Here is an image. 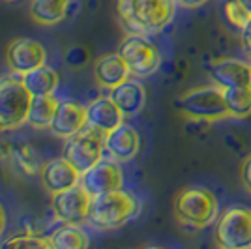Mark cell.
Here are the masks:
<instances>
[{
  "label": "cell",
  "instance_id": "cell-1",
  "mask_svg": "<svg viewBox=\"0 0 251 249\" xmlns=\"http://www.w3.org/2000/svg\"><path fill=\"white\" fill-rule=\"evenodd\" d=\"M176 0H116V13L129 34H157L175 19Z\"/></svg>",
  "mask_w": 251,
  "mask_h": 249
},
{
  "label": "cell",
  "instance_id": "cell-2",
  "mask_svg": "<svg viewBox=\"0 0 251 249\" xmlns=\"http://www.w3.org/2000/svg\"><path fill=\"white\" fill-rule=\"evenodd\" d=\"M139 200L126 189H115L101 195H94L88 212V223L98 230H113L126 225L139 214Z\"/></svg>",
  "mask_w": 251,
  "mask_h": 249
},
{
  "label": "cell",
  "instance_id": "cell-3",
  "mask_svg": "<svg viewBox=\"0 0 251 249\" xmlns=\"http://www.w3.org/2000/svg\"><path fill=\"white\" fill-rule=\"evenodd\" d=\"M176 109L182 116L195 122H220L232 118L223 90L220 86H197L184 92L176 100Z\"/></svg>",
  "mask_w": 251,
  "mask_h": 249
},
{
  "label": "cell",
  "instance_id": "cell-4",
  "mask_svg": "<svg viewBox=\"0 0 251 249\" xmlns=\"http://www.w3.org/2000/svg\"><path fill=\"white\" fill-rule=\"evenodd\" d=\"M178 223L193 228H204L218 219V199L204 187H184L173 202Z\"/></svg>",
  "mask_w": 251,
  "mask_h": 249
},
{
  "label": "cell",
  "instance_id": "cell-5",
  "mask_svg": "<svg viewBox=\"0 0 251 249\" xmlns=\"http://www.w3.org/2000/svg\"><path fill=\"white\" fill-rule=\"evenodd\" d=\"M32 94L26 90L21 75L0 77V131H13L28 122Z\"/></svg>",
  "mask_w": 251,
  "mask_h": 249
},
{
  "label": "cell",
  "instance_id": "cell-6",
  "mask_svg": "<svg viewBox=\"0 0 251 249\" xmlns=\"http://www.w3.org/2000/svg\"><path fill=\"white\" fill-rule=\"evenodd\" d=\"M105 135L103 131L96 129L92 125H86L79 133L68 137L62 148V157L83 174L92 165H96L105 150Z\"/></svg>",
  "mask_w": 251,
  "mask_h": 249
},
{
  "label": "cell",
  "instance_id": "cell-7",
  "mask_svg": "<svg viewBox=\"0 0 251 249\" xmlns=\"http://www.w3.org/2000/svg\"><path fill=\"white\" fill-rule=\"evenodd\" d=\"M216 244L223 249L251 248V210L244 206L227 208L216 225Z\"/></svg>",
  "mask_w": 251,
  "mask_h": 249
},
{
  "label": "cell",
  "instance_id": "cell-8",
  "mask_svg": "<svg viewBox=\"0 0 251 249\" xmlns=\"http://www.w3.org/2000/svg\"><path fill=\"white\" fill-rule=\"evenodd\" d=\"M118 54L122 56L127 70L135 77H148L159 70L161 54L152 42L141 34H127L118 45Z\"/></svg>",
  "mask_w": 251,
  "mask_h": 249
},
{
  "label": "cell",
  "instance_id": "cell-9",
  "mask_svg": "<svg viewBox=\"0 0 251 249\" xmlns=\"http://www.w3.org/2000/svg\"><path fill=\"white\" fill-rule=\"evenodd\" d=\"M90 202L92 195L84 189L83 184H77L51 195L52 214L62 223H77V225L84 223L88 219Z\"/></svg>",
  "mask_w": 251,
  "mask_h": 249
},
{
  "label": "cell",
  "instance_id": "cell-10",
  "mask_svg": "<svg viewBox=\"0 0 251 249\" xmlns=\"http://www.w3.org/2000/svg\"><path fill=\"white\" fill-rule=\"evenodd\" d=\"M47 62V51L40 42L30 38H17L6 49V64L15 75H25Z\"/></svg>",
  "mask_w": 251,
  "mask_h": 249
},
{
  "label": "cell",
  "instance_id": "cell-11",
  "mask_svg": "<svg viewBox=\"0 0 251 249\" xmlns=\"http://www.w3.org/2000/svg\"><path fill=\"white\" fill-rule=\"evenodd\" d=\"M81 184L83 187L94 197L101 195L107 191L120 189L124 184V174L120 169V161H116L109 156V159H100L96 165H92L88 171L81 174Z\"/></svg>",
  "mask_w": 251,
  "mask_h": 249
},
{
  "label": "cell",
  "instance_id": "cell-12",
  "mask_svg": "<svg viewBox=\"0 0 251 249\" xmlns=\"http://www.w3.org/2000/svg\"><path fill=\"white\" fill-rule=\"evenodd\" d=\"M88 125V118H86V107H83L77 101H70V100H64L58 103V109L54 113L51 125V133L54 137H60V139H68V137L79 133L81 129H84Z\"/></svg>",
  "mask_w": 251,
  "mask_h": 249
},
{
  "label": "cell",
  "instance_id": "cell-13",
  "mask_svg": "<svg viewBox=\"0 0 251 249\" xmlns=\"http://www.w3.org/2000/svg\"><path fill=\"white\" fill-rule=\"evenodd\" d=\"M208 75L220 88H242L251 84V64L234 58H221L210 66Z\"/></svg>",
  "mask_w": 251,
  "mask_h": 249
},
{
  "label": "cell",
  "instance_id": "cell-14",
  "mask_svg": "<svg viewBox=\"0 0 251 249\" xmlns=\"http://www.w3.org/2000/svg\"><path fill=\"white\" fill-rule=\"evenodd\" d=\"M139 148H141V137L131 125L124 122L105 135V152L120 163L135 159Z\"/></svg>",
  "mask_w": 251,
  "mask_h": 249
},
{
  "label": "cell",
  "instance_id": "cell-15",
  "mask_svg": "<svg viewBox=\"0 0 251 249\" xmlns=\"http://www.w3.org/2000/svg\"><path fill=\"white\" fill-rule=\"evenodd\" d=\"M40 178H42L43 187L51 195L81 184V173L64 157H56V159L47 161L40 171Z\"/></svg>",
  "mask_w": 251,
  "mask_h": 249
},
{
  "label": "cell",
  "instance_id": "cell-16",
  "mask_svg": "<svg viewBox=\"0 0 251 249\" xmlns=\"http://www.w3.org/2000/svg\"><path fill=\"white\" fill-rule=\"evenodd\" d=\"M109 98L118 105V109L122 111L126 118H133L145 109L147 103V90L139 81H129L126 79L122 84L115 86Z\"/></svg>",
  "mask_w": 251,
  "mask_h": 249
},
{
  "label": "cell",
  "instance_id": "cell-17",
  "mask_svg": "<svg viewBox=\"0 0 251 249\" xmlns=\"http://www.w3.org/2000/svg\"><path fill=\"white\" fill-rule=\"evenodd\" d=\"M86 118H88V125L103 133H109L124 122L126 116L118 109V105L107 96V98H98L86 107Z\"/></svg>",
  "mask_w": 251,
  "mask_h": 249
},
{
  "label": "cell",
  "instance_id": "cell-18",
  "mask_svg": "<svg viewBox=\"0 0 251 249\" xmlns=\"http://www.w3.org/2000/svg\"><path fill=\"white\" fill-rule=\"evenodd\" d=\"M131 73L118 52L101 54L94 64V79L96 83L103 88L113 90L115 86L122 84Z\"/></svg>",
  "mask_w": 251,
  "mask_h": 249
},
{
  "label": "cell",
  "instance_id": "cell-19",
  "mask_svg": "<svg viewBox=\"0 0 251 249\" xmlns=\"http://www.w3.org/2000/svg\"><path fill=\"white\" fill-rule=\"evenodd\" d=\"M72 0H30V17L42 26L58 25L66 17Z\"/></svg>",
  "mask_w": 251,
  "mask_h": 249
},
{
  "label": "cell",
  "instance_id": "cell-20",
  "mask_svg": "<svg viewBox=\"0 0 251 249\" xmlns=\"http://www.w3.org/2000/svg\"><path fill=\"white\" fill-rule=\"evenodd\" d=\"M60 100L54 94L45 96H32L30 111H28V124L36 129H47L51 125L54 113L58 109Z\"/></svg>",
  "mask_w": 251,
  "mask_h": 249
},
{
  "label": "cell",
  "instance_id": "cell-21",
  "mask_svg": "<svg viewBox=\"0 0 251 249\" xmlns=\"http://www.w3.org/2000/svg\"><path fill=\"white\" fill-rule=\"evenodd\" d=\"M49 238L54 249H86L90 246L88 234L77 223H62Z\"/></svg>",
  "mask_w": 251,
  "mask_h": 249
},
{
  "label": "cell",
  "instance_id": "cell-22",
  "mask_svg": "<svg viewBox=\"0 0 251 249\" xmlns=\"http://www.w3.org/2000/svg\"><path fill=\"white\" fill-rule=\"evenodd\" d=\"M23 83L26 86V90L32 96H45V94H54L58 86V73L51 70L49 66L36 68L32 72L21 75Z\"/></svg>",
  "mask_w": 251,
  "mask_h": 249
},
{
  "label": "cell",
  "instance_id": "cell-23",
  "mask_svg": "<svg viewBox=\"0 0 251 249\" xmlns=\"http://www.w3.org/2000/svg\"><path fill=\"white\" fill-rule=\"evenodd\" d=\"M225 103L232 118H246L251 114V86L242 88H221Z\"/></svg>",
  "mask_w": 251,
  "mask_h": 249
},
{
  "label": "cell",
  "instance_id": "cell-24",
  "mask_svg": "<svg viewBox=\"0 0 251 249\" xmlns=\"http://www.w3.org/2000/svg\"><path fill=\"white\" fill-rule=\"evenodd\" d=\"M11 157L15 161L17 169L26 176L40 174L42 167H40V156L30 145H21L17 148H11Z\"/></svg>",
  "mask_w": 251,
  "mask_h": 249
},
{
  "label": "cell",
  "instance_id": "cell-25",
  "mask_svg": "<svg viewBox=\"0 0 251 249\" xmlns=\"http://www.w3.org/2000/svg\"><path fill=\"white\" fill-rule=\"evenodd\" d=\"M225 19L229 21L230 26L244 30L246 25L250 23L251 13L242 6L238 0H227V4H225Z\"/></svg>",
  "mask_w": 251,
  "mask_h": 249
},
{
  "label": "cell",
  "instance_id": "cell-26",
  "mask_svg": "<svg viewBox=\"0 0 251 249\" xmlns=\"http://www.w3.org/2000/svg\"><path fill=\"white\" fill-rule=\"evenodd\" d=\"M4 246H13V248H52L49 236L34 234V232L15 234V236H11V238L6 240Z\"/></svg>",
  "mask_w": 251,
  "mask_h": 249
},
{
  "label": "cell",
  "instance_id": "cell-27",
  "mask_svg": "<svg viewBox=\"0 0 251 249\" xmlns=\"http://www.w3.org/2000/svg\"><path fill=\"white\" fill-rule=\"evenodd\" d=\"M240 182L242 186L251 193V156L246 157L240 167Z\"/></svg>",
  "mask_w": 251,
  "mask_h": 249
},
{
  "label": "cell",
  "instance_id": "cell-28",
  "mask_svg": "<svg viewBox=\"0 0 251 249\" xmlns=\"http://www.w3.org/2000/svg\"><path fill=\"white\" fill-rule=\"evenodd\" d=\"M242 42H244V47H246V51L251 54V19H250V23L246 25V28L242 30Z\"/></svg>",
  "mask_w": 251,
  "mask_h": 249
},
{
  "label": "cell",
  "instance_id": "cell-29",
  "mask_svg": "<svg viewBox=\"0 0 251 249\" xmlns=\"http://www.w3.org/2000/svg\"><path fill=\"white\" fill-rule=\"evenodd\" d=\"M206 0H176V4H180L182 8H188V10H193V8H199L202 6Z\"/></svg>",
  "mask_w": 251,
  "mask_h": 249
},
{
  "label": "cell",
  "instance_id": "cell-30",
  "mask_svg": "<svg viewBox=\"0 0 251 249\" xmlns=\"http://www.w3.org/2000/svg\"><path fill=\"white\" fill-rule=\"evenodd\" d=\"M8 156H11V148H8V146H4L2 143H0V161L6 159Z\"/></svg>",
  "mask_w": 251,
  "mask_h": 249
},
{
  "label": "cell",
  "instance_id": "cell-31",
  "mask_svg": "<svg viewBox=\"0 0 251 249\" xmlns=\"http://www.w3.org/2000/svg\"><path fill=\"white\" fill-rule=\"evenodd\" d=\"M4 228H6V212H4V208L0 204V234L4 232Z\"/></svg>",
  "mask_w": 251,
  "mask_h": 249
},
{
  "label": "cell",
  "instance_id": "cell-32",
  "mask_svg": "<svg viewBox=\"0 0 251 249\" xmlns=\"http://www.w3.org/2000/svg\"><path fill=\"white\" fill-rule=\"evenodd\" d=\"M238 2H240L242 6H244V8H246V10L251 13V0H238Z\"/></svg>",
  "mask_w": 251,
  "mask_h": 249
},
{
  "label": "cell",
  "instance_id": "cell-33",
  "mask_svg": "<svg viewBox=\"0 0 251 249\" xmlns=\"http://www.w3.org/2000/svg\"><path fill=\"white\" fill-rule=\"evenodd\" d=\"M6 2H13V0H6Z\"/></svg>",
  "mask_w": 251,
  "mask_h": 249
},
{
  "label": "cell",
  "instance_id": "cell-34",
  "mask_svg": "<svg viewBox=\"0 0 251 249\" xmlns=\"http://www.w3.org/2000/svg\"><path fill=\"white\" fill-rule=\"evenodd\" d=\"M250 64H251V60H250Z\"/></svg>",
  "mask_w": 251,
  "mask_h": 249
},
{
  "label": "cell",
  "instance_id": "cell-35",
  "mask_svg": "<svg viewBox=\"0 0 251 249\" xmlns=\"http://www.w3.org/2000/svg\"><path fill=\"white\" fill-rule=\"evenodd\" d=\"M250 86H251V84H250Z\"/></svg>",
  "mask_w": 251,
  "mask_h": 249
}]
</instances>
